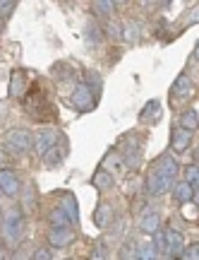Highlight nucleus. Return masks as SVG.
<instances>
[{
	"label": "nucleus",
	"instance_id": "nucleus-8",
	"mask_svg": "<svg viewBox=\"0 0 199 260\" xmlns=\"http://www.w3.org/2000/svg\"><path fill=\"white\" fill-rule=\"evenodd\" d=\"M190 140H192V130L175 128L171 135V149L175 154H180V152H185V149L190 147Z\"/></svg>",
	"mask_w": 199,
	"mask_h": 260
},
{
	"label": "nucleus",
	"instance_id": "nucleus-19",
	"mask_svg": "<svg viewBox=\"0 0 199 260\" xmlns=\"http://www.w3.org/2000/svg\"><path fill=\"white\" fill-rule=\"evenodd\" d=\"M91 5H94V12L99 17H110L113 10H115V0H91Z\"/></svg>",
	"mask_w": 199,
	"mask_h": 260
},
{
	"label": "nucleus",
	"instance_id": "nucleus-7",
	"mask_svg": "<svg viewBox=\"0 0 199 260\" xmlns=\"http://www.w3.org/2000/svg\"><path fill=\"white\" fill-rule=\"evenodd\" d=\"M55 145H58V130H53V128L41 130V133L36 135V142H34V147L38 149V154H41V157H44L51 147H55Z\"/></svg>",
	"mask_w": 199,
	"mask_h": 260
},
{
	"label": "nucleus",
	"instance_id": "nucleus-26",
	"mask_svg": "<svg viewBox=\"0 0 199 260\" xmlns=\"http://www.w3.org/2000/svg\"><path fill=\"white\" fill-rule=\"evenodd\" d=\"M84 80H89V87H91V92L96 94V96H99V92H101V77L96 73H84Z\"/></svg>",
	"mask_w": 199,
	"mask_h": 260
},
{
	"label": "nucleus",
	"instance_id": "nucleus-11",
	"mask_svg": "<svg viewBox=\"0 0 199 260\" xmlns=\"http://www.w3.org/2000/svg\"><path fill=\"white\" fill-rule=\"evenodd\" d=\"M161 104L156 102V99H151V102H146V106L139 111V121H149V123H156L158 118H161Z\"/></svg>",
	"mask_w": 199,
	"mask_h": 260
},
{
	"label": "nucleus",
	"instance_id": "nucleus-10",
	"mask_svg": "<svg viewBox=\"0 0 199 260\" xmlns=\"http://www.w3.org/2000/svg\"><path fill=\"white\" fill-rule=\"evenodd\" d=\"M0 190L5 195H17L19 193V181H17V176H15V171L0 169Z\"/></svg>",
	"mask_w": 199,
	"mask_h": 260
},
{
	"label": "nucleus",
	"instance_id": "nucleus-29",
	"mask_svg": "<svg viewBox=\"0 0 199 260\" xmlns=\"http://www.w3.org/2000/svg\"><path fill=\"white\" fill-rule=\"evenodd\" d=\"M185 176H187V181H190L192 186H194V188H199V167H197V164H194V167H190V169H187V174H185Z\"/></svg>",
	"mask_w": 199,
	"mask_h": 260
},
{
	"label": "nucleus",
	"instance_id": "nucleus-39",
	"mask_svg": "<svg viewBox=\"0 0 199 260\" xmlns=\"http://www.w3.org/2000/svg\"><path fill=\"white\" fill-rule=\"evenodd\" d=\"M0 193H3V190H0Z\"/></svg>",
	"mask_w": 199,
	"mask_h": 260
},
{
	"label": "nucleus",
	"instance_id": "nucleus-4",
	"mask_svg": "<svg viewBox=\"0 0 199 260\" xmlns=\"http://www.w3.org/2000/svg\"><path fill=\"white\" fill-rule=\"evenodd\" d=\"M70 102H72V106L77 109V111H94V106H96V94L91 92V87L84 82L74 89Z\"/></svg>",
	"mask_w": 199,
	"mask_h": 260
},
{
	"label": "nucleus",
	"instance_id": "nucleus-5",
	"mask_svg": "<svg viewBox=\"0 0 199 260\" xmlns=\"http://www.w3.org/2000/svg\"><path fill=\"white\" fill-rule=\"evenodd\" d=\"M27 73L22 70V68H15L12 75H10V89L8 94L12 99H22V96H27Z\"/></svg>",
	"mask_w": 199,
	"mask_h": 260
},
{
	"label": "nucleus",
	"instance_id": "nucleus-2",
	"mask_svg": "<svg viewBox=\"0 0 199 260\" xmlns=\"http://www.w3.org/2000/svg\"><path fill=\"white\" fill-rule=\"evenodd\" d=\"M173 178H175V176H173V174H168V171H166V169L156 161L154 169H151V174L146 176V190H149L151 195H163L168 188L173 186Z\"/></svg>",
	"mask_w": 199,
	"mask_h": 260
},
{
	"label": "nucleus",
	"instance_id": "nucleus-33",
	"mask_svg": "<svg viewBox=\"0 0 199 260\" xmlns=\"http://www.w3.org/2000/svg\"><path fill=\"white\" fill-rule=\"evenodd\" d=\"M5 161H8V159H5V152L0 149V169H5Z\"/></svg>",
	"mask_w": 199,
	"mask_h": 260
},
{
	"label": "nucleus",
	"instance_id": "nucleus-20",
	"mask_svg": "<svg viewBox=\"0 0 199 260\" xmlns=\"http://www.w3.org/2000/svg\"><path fill=\"white\" fill-rule=\"evenodd\" d=\"M48 222H51V226H72V219H70V214L65 212L63 207L53 210V212L48 214Z\"/></svg>",
	"mask_w": 199,
	"mask_h": 260
},
{
	"label": "nucleus",
	"instance_id": "nucleus-32",
	"mask_svg": "<svg viewBox=\"0 0 199 260\" xmlns=\"http://www.w3.org/2000/svg\"><path fill=\"white\" fill-rule=\"evenodd\" d=\"M106 253H108V248H106L103 243H99V246H96V251H94V255H91V258H106Z\"/></svg>",
	"mask_w": 199,
	"mask_h": 260
},
{
	"label": "nucleus",
	"instance_id": "nucleus-18",
	"mask_svg": "<svg viewBox=\"0 0 199 260\" xmlns=\"http://www.w3.org/2000/svg\"><path fill=\"white\" fill-rule=\"evenodd\" d=\"M91 183L99 188V190H108V188L113 186V174H108L106 169H99V171L94 174V178H91Z\"/></svg>",
	"mask_w": 199,
	"mask_h": 260
},
{
	"label": "nucleus",
	"instance_id": "nucleus-15",
	"mask_svg": "<svg viewBox=\"0 0 199 260\" xmlns=\"http://www.w3.org/2000/svg\"><path fill=\"white\" fill-rule=\"evenodd\" d=\"M96 226L99 229H106V226H110V222H113V207H110L108 203L99 205V210H96Z\"/></svg>",
	"mask_w": 199,
	"mask_h": 260
},
{
	"label": "nucleus",
	"instance_id": "nucleus-17",
	"mask_svg": "<svg viewBox=\"0 0 199 260\" xmlns=\"http://www.w3.org/2000/svg\"><path fill=\"white\" fill-rule=\"evenodd\" d=\"M60 207H63L67 214H70L72 224L79 219V207H77V200H74L72 193H65V195H63V200H60Z\"/></svg>",
	"mask_w": 199,
	"mask_h": 260
},
{
	"label": "nucleus",
	"instance_id": "nucleus-23",
	"mask_svg": "<svg viewBox=\"0 0 199 260\" xmlns=\"http://www.w3.org/2000/svg\"><path fill=\"white\" fill-rule=\"evenodd\" d=\"M154 248H156V253H161V255L168 258V243H166V234H163L161 229L154 232Z\"/></svg>",
	"mask_w": 199,
	"mask_h": 260
},
{
	"label": "nucleus",
	"instance_id": "nucleus-37",
	"mask_svg": "<svg viewBox=\"0 0 199 260\" xmlns=\"http://www.w3.org/2000/svg\"><path fill=\"white\" fill-rule=\"evenodd\" d=\"M123 3H125V0H115V5H123Z\"/></svg>",
	"mask_w": 199,
	"mask_h": 260
},
{
	"label": "nucleus",
	"instance_id": "nucleus-38",
	"mask_svg": "<svg viewBox=\"0 0 199 260\" xmlns=\"http://www.w3.org/2000/svg\"><path fill=\"white\" fill-rule=\"evenodd\" d=\"M194 159H199V149H197V154H194Z\"/></svg>",
	"mask_w": 199,
	"mask_h": 260
},
{
	"label": "nucleus",
	"instance_id": "nucleus-14",
	"mask_svg": "<svg viewBox=\"0 0 199 260\" xmlns=\"http://www.w3.org/2000/svg\"><path fill=\"white\" fill-rule=\"evenodd\" d=\"M171 94L178 99H187L192 94V84H190V80H187V75H180L178 80H175V84H173V89H171Z\"/></svg>",
	"mask_w": 199,
	"mask_h": 260
},
{
	"label": "nucleus",
	"instance_id": "nucleus-31",
	"mask_svg": "<svg viewBox=\"0 0 199 260\" xmlns=\"http://www.w3.org/2000/svg\"><path fill=\"white\" fill-rule=\"evenodd\" d=\"M31 258H34V260H51L53 255H51V251H48V248H38V251L34 253Z\"/></svg>",
	"mask_w": 199,
	"mask_h": 260
},
{
	"label": "nucleus",
	"instance_id": "nucleus-21",
	"mask_svg": "<svg viewBox=\"0 0 199 260\" xmlns=\"http://www.w3.org/2000/svg\"><path fill=\"white\" fill-rule=\"evenodd\" d=\"M180 128H185V130H197L199 128V113L197 111H185V113H180Z\"/></svg>",
	"mask_w": 199,
	"mask_h": 260
},
{
	"label": "nucleus",
	"instance_id": "nucleus-36",
	"mask_svg": "<svg viewBox=\"0 0 199 260\" xmlns=\"http://www.w3.org/2000/svg\"><path fill=\"white\" fill-rule=\"evenodd\" d=\"M3 19H5V17H3V15H0V31H3Z\"/></svg>",
	"mask_w": 199,
	"mask_h": 260
},
{
	"label": "nucleus",
	"instance_id": "nucleus-27",
	"mask_svg": "<svg viewBox=\"0 0 199 260\" xmlns=\"http://www.w3.org/2000/svg\"><path fill=\"white\" fill-rule=\"evenodd\" d=\"M180 258L182 260H199V243H192V246H187V248L182 251Z\"/></svg>",
	"mask_w": 199,
	"mask_h": 260
},
{
	"label": "nucleus",
	"instance_id": "nucleus-35",
	"mask_svg": "<svg viewBox=\"0 0 199 260\" xmlns=\"http://www.w3.org/2000/svg\"><path fill=\"white\" fill-rule=\"evenodd\" d=\"M194 56L199 58V41H197V48H194Z\"/></svg>",
	"mask_w": 199,
	"mask_h": 260
},
{
	"label": "nucleus",
	"instance_id": "nucleus-34",
	"mask_svg": "<svg viewBox=\"0 0 199 260\" xmlns=\"http://www.w3.org/2000/svg\"><path fill=\"white\" fill-rule=\"evenodd\" d=\"M194 203H197V207H199V188L194 190Z\"/></svg>",
	"mask_w": 199,
	"mask_h": 260
},
{
	"label": "nucleus",
	"instance_id": "nucleus-28",
	"mask_svg": "<svg viewBox=\"0 0 199 260\" xmlns=\"http://www.w3.org/2000/svg\"><path fill=\"white\" fill-rule=\"evenodd\" d=\"M15 5H17V0H0V15H3V17L12 15Z\"/></svg>",
	"mask_w": 199,
	"mask_h": 260
},
{
	"label": "nucleus",
	"instance_id": "nucleus-9",
	"mask_svg": "<svg viewBox=\"0 0 199 260\" xmlns=\"http://www.w3.org/2000/svg\"><path fill=\"white\" fill-rule=\"evenodd\" d=\"M108 174H113V176H120L123 174V169H125V157L123 154H118L115 149H110L108 154H106V159H103V167Z\"/></svg>",
	"mask_w": 199,
	"mask_h": 260
},
{
	"label": "nucleus",
	"instance_id": "nucleus-3",
	"mask_svg": "<svg viewBox=\"0 0 199 260\" xmlns=\"http://www.w3.org/2000/svg\"><path fill=\"white\" fill-rule=\"evenodd\" d=\"M5 140H8L10 147L17 149V152H29V149L34 147V142H36V138H34L29 130H24V128H12V130H8Z\"/></svg>",
	"mask_w": 199,
	"mask_h": 260
},
{
	"label": "nucleus",
	"instance_id": "nucleus-24",
	"mask_svg": "<svg viewBox=\"0 0 199 260\" xmlns=\"http://www.w3.org/2000/svg\"><path fill=\"white\" fill-rule=\"evenodd\" d=\"M84 34H87V39H89L91 44H99L101 41L99 24H94V22H87V24H84Z\"/></svg>",
	"mask_w": 199,
	"mask_h": 260
},
{
	"label": "nucleus",
	"instance_id": "nucleus-12",
	"mask_svg": "<svg viewBox=\"0 0 199 260\" xmlns=\"http://www.w3.org/2000/svg\"><path fill=\"white\" fill-rule=\"evenodd\" d=\"M173 195H175V203L178 205H187L194 198V188H192L190 181H182V183H175Z\"/></svg>",
	"mask_w": 199,
	"mask_h": 260
},
{
	"label": "nucleus",
	"instance_id": "nucleus-1",
	"mask_svg": "<svg viewBox=\"0 0 199 260\" xmlns=\"http://www.w3.org/2000/svg\"><path fill=\"white\" fill-rule=\"evenodd\" d=\"M3 236H5V243L8 246H17L22 239H24V217L19 210H12L5 217V224H3Z\"/></svg>",
	"mask_w": 199,
	"mask_h": 260
},
{
	"label": "nucleus",
	"instance_id": "nucleus-6",
	"mask_svg": "<svg viewBox=\"0 0 199 260\" xmlns=\"http://www.w3.org/2000/svg\"><path fill=\"white\" fill-rule=\"evenodd\" d=\"M72 241H74V232L70 226H51L48 243H51L53 248H65V246H70Z\"/></svg>",
	"mask_w": 199,
	"mask_h": 260
},
{
	"label": "nucleus",
	"instance_id": "nucleus-25",
	"mask_svg": "<svg viewBox=\"0 0 199 260\" xmlns=\"http://www.w3.org/2000/svg\"><path fill=\"white\" fill-rule=\"evenodd\" d=\"M120 258H127V260L139 258V246H137V243H125V246L120 248Z\"/></svg>",
	"mask_w": 199,
	"mask_h": 260
},
{
	"label": "nucleus",
	"instance_id": "nucleus-22",
	"mask_svg": "<svg viewBox=\"0 0 199 260\" xmlns=\"http://www.w3.org/2000/svg\"><path fill=\"white\" fill-rule=\"evenodd\" d=\"M60 159H63V149L55 145V147H51V149H48V152L44 154V164H46V169H55L58 164H60Z\"/></svg>",
	"mask_w": 199,
	"mask_h": 260
},
{
	"label": "nucleus",
	"instance_id": "nucleus-13",
	"mask_svg": "<svg viewBox=\"0 0 199 260\" xmlns=\"http://www.w3.org/2000/svg\"><path fill=\"white\" fill-rule=\"evenodd\" d=\"M166 243H168V258H180L182 255V236L178 232L166 234Z\"/></svg>",
	"mask_w": 199,
	"mask_h": 260
},
{
	"label": "nucleus",
	"instance_id": "nucleus-16",
	"mask_svg": "<svg viewBox=\"0 0 199 260\" xmlns=\"http://www.w3.org/2000/svg\"><path fill=\"white\" fill-rule=\"evenodd\" d=\"M161 229V214L158 212H146L142 217V232L144 234H154Z\"/></svg>",
	"mask_w": 199,
	"mask_h": 260
},
{
	"label": "nucleus",
	"instance_id": "nucleus-30",
	"mask_svg": "<svg viewBox=\"0 0 199 260\" xmlns=\"http://www.w3.org/2000/svg\"><path fill=\"white\" fill-rule=\"evenodd\" d=\"M139 258H144V260H151V258H156V248L154 246H139Z\"/></svg>",
	"mask_w": 199,
	"mask_h": 260
},
{
	"label": "nucleus",
	"instance_id": "nucleus-40",
	"mask_svg": "<svg viewBox=\"0 0 199 260\" xmlns=\"http://www.w3.org/2000/svg\"><path fill=\"white\" fill-rule=\"evenodd\" d=\"M149 3H151V0H149Z\"/></svg>",
	"mask_w": 199,
	"mask_h": 260
}]
</instances>
